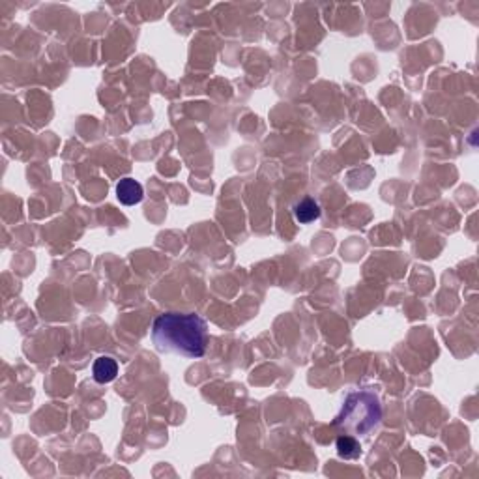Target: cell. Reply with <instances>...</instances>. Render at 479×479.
Masks as SVG:
<instances>
[{
  "label": "cell",
  "instance_id": "5",
  "mask_svg": "<svg viewBox=\"0 0 479 479\" xmlns=\"http://www.w3.org/2000/svg\"><path fill=\"white\" fill-rule=\"evenodd\" d=\"M294 217L300 223H311L320 217V206L313 198H303L294 206Z\"/></svg>",
  "mask_w": 479,
  "mask_h": 479
},
{
  "label": "cell",
  "instance_id": "4",
  "mask_svg": "<svg viewBox=\"0 0 479 479\" xmlns=\"http://www.w3.org/2000/svg\"><path fill=\"white\" fill-rule=\"evenodd\" d=\"M92 374L94 380L98 382V384H109L119 374V363L112 360V358H109V356H101V358L94 361Z\"/></svg>",
  "mask_w": 479,
  "mask_h": 479
},
{
  "label": "cell",
  "instance_id": "1",
  "mask_svg": "<svg viewBox=\"0 0 479 479\" xmlns=\"http://www.w3.org/2000/svg\"><path fill=\"white\" fill-rule=\"evenodd\" d=\"M152 341L159 352L203 358L208 341V326L195 313H163L152 324Z\"/></svg>",
  "mask_w": 479,
  "mask_h": 479
},
{
  "label": "cell",
  "instance_id": "3",
  "mask_svg": "<svg viewBox=\"0 0 479 479\" xmlns=\"http://www.w3.org/2000/svg\"><path fill=\"white\" fill-rule=\"evenodd\" d=\"M116 197L122 204L125 206H133V204H139L145 197V191H143V185L139 184L137 180L133 178H122L116 185Z\"/></svg>",
  "mask_w": 479,
  "mask_h": 479
},
{
  "label": "cell",
  "instance_id": "2",
  "mask_svg": "<svg viewBox=\"0 0 479 479\" xmlns=\"http://www.w3.org/2000/svg\"><path fill=\"white\" fill-rule=\"evenodd\" d=\"M380 399L373 391H354L345 399L341 412L334 420V425L348 433L367 434L380 423Z\"/></svg>",
  "mask_w": 479,
  "mask_h": 479
},
{
  "label": "cell",
  "instance_id": "6",
  "mask_svg": "<svg viewBox=\"0 0 479 479\" xmlns=\"http://www.w3.org/2000/svg\"><path fill=\"white\" fill-rule=\"evenodd\" d=\"M337 453L341 459H358L361 455V446L360 442L354 438V436H339L337 438Z\"/></svg>",
  "mask_w": 479,
  "mask_h": 479
}]
</instances>
